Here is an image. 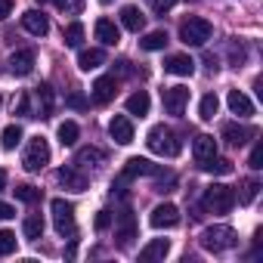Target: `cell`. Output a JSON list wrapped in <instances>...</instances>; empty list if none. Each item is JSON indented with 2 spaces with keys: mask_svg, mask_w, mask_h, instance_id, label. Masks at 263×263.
I'll return each mask as SVG.
<instances>
[{
  "mask_svg": "<svg viewBox=\"0 0 263 263\" xmlns=\"http://www.w3.org/2000/svg\"><path fill=\"white\" fill-rule=\"evenodd\" d=\"M146 146H149L155 155H161V158H177V155H180V140H177L174 130L164 127V124L152 127L149 134H146Z\"/></svg>",
  "mask_w": 263,
  "mask_h": 263,
  "instance_id": "obj_1",
  "label": "cell"
},
{
  "mask_svg": "<svg viewBox=\"0 0 263 263\" xmlns=\"http://www.w3.org/2000/svg\"><path fill=\"white\" fill-rule=\"evenodd\" d=\"M238 245V235H235V229L232 226H208L204 232H201V248L204 251H214V254H223V251H229V248H235Z\"/></svg>",
  "mask_w": 263,
  "mask_h": 263,
  "instance_id": "obj_2",
  "label": "cell"
},
{
  "mask_svg": "<svg viewBox=\"0 0 263 263\" xmlns=\"http://www.w3.org/2000/svg\"><path fill=\"white\" fill-rule=\"evenodd\" d=\"M211 34H214V25H211L208 19H201V16H189V19L180 25V41H183L186 47H204V44L211 41Z\"/></svg>",
  "mask_w": 263,
  "mask_h": 263,
  "instance_id": "obj_3",
  "label": "cell"
},
{
  "mask_svg": "<svg viewBox=\"0 0 263 263\" xmlns=\"http://www.w3.org/2000/svg\"><path fill=\"white\" fill-rule=\"evenodd\" d=\"M47 161H50V143L44 137H31L25 146V155H22V167L28 174H37L47 167Z\"/></svg>",
  "mask_w": 263,
  "mask_h": 263,
  "instance_id": "obj_4",
  "label": "cell"
},
{
  "mask_svg": "<svg viewBox=\"0 0 263 263\" xmlns=\"http://www.w3.org/2000/svg\"><path fill=\"white\" fill-rule=\"evenodd\" d=\"M204 208H208L211 214H229V211L235 208V192H232L229 186H223V183H214V186H208V192H204Z\"/></svg>",
  "mask_w": 263,
  "mask_h": 263,
  "instance_id": "obj_5",
  "label": "cell"
},
{
  "mask_svg": "<svg viewBox=\"0 0 263 263\" xmlns=\"http://www.w3.org/2000/svg\"><path fill=\"white\" fill-rule=\"evenodd\" d=\"M50 211H53V226H56V232L59 235H65V238H71L74 235V204L71 201H65V198H53L50 201Z\"/></svg>",
  "mask_w": 263,
  "mask_h": 263,
  "instance_id": "obj_6",
  "label": "cell"
},
{
  "mask_svg": "<svg viewBox=\"0 0 263 263\" xmlns=\"http://www.w3.org/2000/svg\"><path fill=\"white\" fill-rule=\"evenodd\" d=\"M115 238H118V245H121V248H127L130 241L137 238V217H134V211H130V208H124V211L118 214V223H115Z\"/></svg>",
  "mask_w": 263,
  "mask_h": 263,
  "instance_id": "obj_7",
  "label": "cell"
},
{
  "mask_svg": "<svg viewBox=\"0 0 263 263\" xmlns=\"http://www.w3.org/2000/svg\"><path fill=\"white\" fill-rule=\"evenodd\" d=\"M121 177H124V180H137V177H161V164H152L149 158H127Z\"/></svg>",
  "mask_w": 263,
  "mask_h": 263,
  "instance_id": "obj_8",
  "label": "cell"
},
{
  "mask_svg": "<svg viewBox=\"0 0 263 263\" xmlns=\"http://www.w3.org/2000/svg\"><path fill=\"white\" fill-rule=\"evenodd\" d=\"M161 102H164L167 115H183L189 105V90L186 87H167V90H161Z\"/></svg>",
  "mask_w": 263,
  "mask_h": 263,
  "instance_id": "obj_9",
  "label": "cell"
},
{
  "mask_svg": "<svg viewBox=\"0 0 263 263\" xmlns=\"http://www.w3.org/2000/svg\"><path fill=\"white\" fill-rule=\"evenodd\" d=\"M149 223H152V229H174V226L180 223V211H177V204H171V201L158 204V208L152 211Z\"/></svg>",
  "mask_w": 263,
  "mask_h": 263,
  "instance_id": "obj_10",
  "label": "cell"
},
{
  "mask_svg": "<svg viewBox=\"0 0 263 263\" xmlns=\"http://www.w3.org/2000/svg\"><path fill=\"white\" fill-rule=\"evenodd\" d=\"M108 134H111V140L118 146H130V143H134V124H130L127 115H115L108 121Z\"/></svg>",
  "mask_w": 263,
  "mask_h": 263,
  "instance_id": "obj_11",
  "label": "cell"
},
{
  "mask_svg": "<svg viewBox=\"0 0 263 263\" xmlns=\"http://www.w3.org/2000/svg\"><path fill=\"white\" fill-rule=\"evenodd\" d=\"M115 90H118L115 74H102V78H96V81H93V87H90V93H93V102H96V105H108V102L115 99Z\"/></svg>",
  "mask_w": 263,
  "mask_h": 263,
  "instance_id": "obj_12",
  "label": "cell"
},
{
  "mask_svg": "<svg viewBox=\"0 0 263 263\" xmlns=\"http://www.w3.org/2000/svg\"><path fill=\"white\" fill-rule=\"evenodd\" d=\"M164 71H167V74H177V78H192V71H195V59L186 56V53H174V56L164 59Z\"/></svg>",
  "mask_w": 263,
  "mask_h": 263,
  "instance_id": "obj_13",
  "label": "cell"
},
{
  "mask_svg": "<svg viewBox=\"0 0 263 263\" xmlns=\"http://www.w3.org/2000/svg\"><path fill=\"white\" fill-rule=\"evenodd\" d=\"M22 28L28 34H34V37H44V34H50V19L44 13H37V10H28L22 16Z\"/></svg>",
  "mask_w": 263,
  "mask_h": 263,
  "instance_id": "obj_14",
  "label": "cell"
},
{
  "mask_svg": "<svg viewBox=\"0 0 263 263\" xmlns=\"http://www.w3.org/2000/svg\"><path fill=\"white\" fill-rule=\"evenodd\" d=\"M10 71L16 78H28L34 71V50H19L10 56Z\"/></svg>",
  "mask_w": 263,
  "mask_h": 263,
  "instance_id": "obj_15",
  "label": "cell"
},
{
  "mask_svg": "<svg viewBox=\"0 0 263 263\" xmlns=\"http://www.w3.org/2000/svg\"><path fill=\"white\" fill-rule=\"evenodd\" d=\"M93 31H96V41H99V44H105V47H115V44L121 41V28H118L111 19H96Z\"/></svg>",
  "mask_w": 263,
  "mask_h": 263,
  "instance_id": "obj_16",
  "label": "cell"
},
{
  "mask_svg": "<svg viewBox=\"0 0 263 263\" xmlns=\"http://www.w3.org/2000/svg\"><path fill=\"white\" fill-rule=\"evenodd\" d=\"M56 180H59L65 189H71V192H84V189H87V177H84L78 167H59V171H56Z\"/></svg>",
  "mask_w": 263,
  "mask_h": 263,
  "instance_id": "obj_17",
  "label": "cell"
},
{
  "mask_svg": "<svg viewBox=\"0 0 263 263\" xmlns=\"http://www.w3.org/2000/svg\"><path fill=\"white\" fill-rule=\"evenodd\" d=\"M102 161H105V152L102 149H96V146H84V149H78L74 152V164L78 167H102Z\"/></svg>",
  "mask_w": 263,
  "mask_h": 263,
  "instance_id": "obj_18",
  "label": "cell"
},
{
  "mask_svg": "<svg viewBox=\"0 0 263 263\" xmlns=\"http://www.w3.org/2000/svg\"><path fill=\"white\" fill-rule=\"evenodd\" d=\"M251 137H254V127H248V124H226L223 127V140L229 146H245Z\"/></svg>",
  "mask_w": 263,
  "mask_h": 263,
  "instance_id": "obj_19",
  "label": "cell"
},
{
  "mask_svg": "<svg viewBox=\"0 0 263 263\" xmlns=\"http://www.w3.org/2000/svg\"><path fill=\"white\" fill-rule=\"evenodd\" d=\"M226 102H229V111L238 115V118H251V115H254V102H251L241 90H229Z\"/></svg>",
  "mask_w": 263,
  "mask_h": 263,
  "instance_id": "obj_20",
  "label": "cell"
},
{
  "mask_svg": "<svg viewBox=\"0 0 263 263\" xmlns=\"http://www.w3.org/2000/svg\"><path fill=\"white\" fill-rule=\"evenodd\" d=\"M167 251H171V241H167V238H155V241H149V245L140 251V260H143V263L164 260V257H167Z\"/></svg>",
  "mask_w": 263,
  "mask_h": 263,
  "instance_id": "obj_21",
  "label": "cell"
},
{
  "mask_svg": "<svg viewBox=\"0 0 263 263\" xmlns=\"http://www.w3.org/2000/svg\"><path fill=\"white\" fill-rule=\"evenodd\" d=\"M53 105H56L53 87H50V84H41V87H37V115H34V118H50V115H53Z\"/></svg>",
  "mask_w": 263,
  "mask_h": 263,
  "instance_id": "obj_22",
  "label": "cell"
},
{
  "mask_svg": "<svg viewBox=\"0 0 263 263\" xmlns=\"http://www.w3.org/2000/svg\"><path fill=\"white\" fill-rule=\"evenodd\" d=\"M121 25L127 28V31H143V25H146V16L137 10V7H121Z\"/></svg>",
  "mask_w": 263,
  "mask_h": 263,
  "instance_id": "obj_23",
  "label": "cell"
},
{
  "mask_svg": "<svg viewBox=\"0 0 263 263\" xmlns=\"http://www.w3.org/2000/svg\"><path fill=\"white\" fill-rule=\"evenodd\" d=\"M149 105H152V99H149V93L146 90H137V93H130L127 96V115H149Z\"/></svg>",
  "mask_w": 263,
  "mask_h": 263,
  "instance_id": "obj_24",
  "label": "cell"
},
{
  "mask_svg": "<svg viewBox=\"0 0 263 263\" xmlns=\"http://www.w3.org/2000/svg\"><path fill=\"white\" fill-rule=\"evenodd\" d=\"M192 152H195V161L204 164V161H211V158L217 155V140H214V137H198L195 146H192Z\"/></svg>",
  "mask_w": 263,
  "mask_h": 263,
  "instance_id": "obj_25",
  "label": "cell"
},
{
  "mask_svg": "<svg viewBox=\"0 0 263 263\" xmlns=\"http://www.w3.org/2000/svg\"><path fill=\"white\" fill-rule=\"evenodd\" d=\"M99 65H105V53L102 50H81V56H78V68L81 71H93Z\"/></svg>",
  "mask_w": 263,
  "mask_h": 263,
  "instance_id": "obj_26",
  "label": "cell"
},
{
  "mask_svg": "<svg viewBox=\"0 0 263 263\" xmlns=\"http://www.w3.org/2000/svg\"><path fill=\"white\" fill-rule=\"evenodd\" d=\"M22 137H25L22 127H19V124H10V127H4V134H0V146H4L7 152H13V149L22 143Z\"/></svg>",
  "mask_w": 263,
  "mask_h": 263,
  "instance_id": "obj_27",
  "label": "cell"
},
{
  "mask_svg": "<svg viewBox=\"0 0 263 263\" xmlns=\"http://www.w3.org/2000/svg\"><path fill=\"white\" fill-rule=\"evenodd\" d=\"M56 134H59V143H62V146H74L78 137H81V127H78L74 121H62Z\"/></svg>",
  "mask_w": 263,
  "mask_h": 263,
  "instance_id": "obj_28",
  "label": "cell"
},
{
  "mask_svg": "<svg viewBox=\"0 0 263 263\" xmlns=\"http://www.w3.org/2000/svg\"><path fill=\"white\" fill-rule=\"evenodd\" d=\"M22 232H25V238L37 241V238L44 235V217H41V214H31V217H25V223H22Z\"/></svg>",
  "mask_w": 263,
  "mask_h": 263,
  "instance_id": "obj_29",
  "label": "cell"
},
{
  "mask_svg": "<svg viewBox=\"0 0 263 263\" xmlns=\"http://www.w3.org/2000/svg\"><path fill=\"white\" fill-rule=\"evenodd\" d=\"M217 108H220V99H217L214 93H208V96H201V102H198V118H201V121H214Z\"/></svg>",
  "mask_w": 263,
  "mask_h": 263,
  "instance_id": "obj_30",
  "label": "cell"
},
{
  "mask_svg": "<svg viewBox=\"0 0 263 263\" xmlns=\"http://www.w3.org/2000/svg\"><path fill=\"white\" fill-rule=\"evenodd\" d=\"M164 44H167V31H149V34L140 41V47L149 50V53H152V50H164Z\"/></svg>",
  "mask_w": 263,
  "mask_h": 263,
  "instance_id": "obj_31",
  "label": "cell"
},
{
  "mask_svg": "<svg viewBox=\"0 0 263 263\" xmlns=\"http://www.w3.org/2000/svg\"><path fill=\"white\" fill-rule=\"evenodd\" d=\"M201 171H208V174H217V177H226V174H232V161H226V158H211V161H204L201 164Z\"/></svg>",
  "mask_w": 263,
  "mask_h": 263,
  "instance_id": "obj_32",
  "label": "cell"
},
{
  "mask_svg": "<svg viewBox=\"0 0 263 263\" xmlns=\"http://www.w3.org/2000/svg\"><path fill=\"white\" fill-rule=\"evenodd\" d=\"M257 189H260L257 180H245L241 189H238V195H235V201H238V204H251V201L257 198Z\"/></svg>",
  "mask_w": 263,
  "mask_h": 263,
  "instance_id": "obj_33",
  "label": "cell"
},
{
  "mask_svg": "<svg viewBox=\"0 0 263 263\" xmlns=\"http://www.w3.org/2000/svg\"><path fill=\"white\" fill-rule=\"evenodd\" d=\"M65 47H81V41H84V25L81 22H71V25H65Z\"/></svg>",
  "mask_w": 263,
  "mask_h": 263,
  "instance_id": "obj_34",
  "label": "cell"
},
{
  "mask_svg": "<svg viewBox=\"0 0 263 263\" xmlns=\"http://www.w3.org/2000/svg\"><path fill=\"white\" fill-rule=\"evenodd\" d=\"M13 192H16V198H19V201H25V204H34V201L41 198V192H37L34 186H28V183H22V186H16Z\"/></svg>",
  "mask_w": 263,
  "mask_h": 263,
  "instance_id": "obj_35",
  "label": "cell"
},
{
  "mask_svg": "<svg viewBox=\"0 0 263 263\" xmlns=\"http://www.w3.org/2000/svg\"><path fill=\"white\" fill-rule=\"evenodd\" d=\"M16 251V235L10 229H0V257H10Z\"/></svg>",
  "mask_w": 263,
  "mask_h": 263,
  "instance_id": "obj_36",
  "label": "cell"
},
{
  "mask_svg": "<svg viewBox=\"0 0 263 263\" xmlns=\"http://www.w3.org/2000/svg\"><path fill=\"white\" fill-rule=\"evenodd\" d=\"M248 164H251V171H260V167H263V143H257V146L251 149V158H248Z\"/></svg>",
  "mask_w": 263,
  "mask_h": 263,
  "instance_id": "obj_37",
  "label": "cell"
},
{
  "mask_svg": "<svg viewBox=\"0 0 263 263\" xmlns=\"http://www.w3.org/2000/svg\"><path fill=\"white\" fill-rule=\"evenodd\" d=\"M16 115L31 118V96H28V93H22V96H19V102H16Z\"/></svg>",
  "mask_w": 263,
  "mask_h": 263,
  "instance_id": "obj_38",
  "label": "cell"
},
{
  "mask_svg": "<svg viewBox=\"0 0 263 263\" xmlns=\"http://www.w3.org/2000/svg\"><path fill=\"white\" fill-rule=\"evenodd\" d=\"M93 226H96V232H105V229L111 226V214H108V211H99L96 220H93Z\"/></svg>",
  "mask_w": 263,
  "mask_h": 263,
  "instance_id": "obj_39",
  "label": "cell"
},
{
  "mask_svg": "<svg viewBox=\"0 0 263 263\" xmlns=\"http://www.w3.org/2000/svg\"><path fill=\"white\" fill-rule=\"evenodd\" d=\"M229 59H232V65H235V68H238V65H241V62H245V50H241V47H238V44H232V50H229Z\"/></svg>",
  "mask_w": 263,
  "mask_h": 263,
  "instance_id": "obj_40",
  "label": "cell"
},
{
  "mask_svg": "<svg viewBox=\"0 0 263 263\" xmlns=\"http://www.w3.org/2000/svg\"><path fill=\"white\" fill-rule=\"evenodd\" d=\"M65 102H68V105H71V108H87V105H90V102H87V99H84V93H71V96H68V99H65Z\"/></svg>",
  "mask_w": 263,
  "mask_h": 263,
  "instance_id": "obj_41",
  "label": "cell"
},
{
  "mask_svg": "<svg viewBox=\"0 0 263 263\" xmlns=\"http://www.w3.org/2000/svg\"><path fill=\"white\" fill-rule=\"evenodd\" d=\"M16 217V208L7 204V201H0V220H13Z\"/></svg>",
  "mask_w": 263,
  "mask_h": 263,
  "instance_id": "obj_42",
  "label": "cell"
},
{
  "mask_svg": "<svg viewBox=\"0 0 263 263\" xmlns=\"http://www.w3.org/2000/svg\"><path fill=\"white\" fill-rule=\"evenodd\" d=\"M174 4H177V0H152V7H155L158 13H164V10H171Z\"/></svg>",
  "mask_w": 263,
  "mask_h": 263,
  "instance_id": "obj_43",
  "label": "cell"
},
{
  "mask_svg": "<svg viewBox=\"0 0 263 263\" xmlns=\"http://www.w3.org/2000/svg\"><path fill=\"white\" fill-rule=\"evenodd\" d=\"M13 13V0H0V19H7Z\"/></svg>",
  "mask_w": 263,
  "mask_h": 263,
  "instance_id": "obj_44",
  "label": "cell"
},
{
  "mask_svg": "<svg viewBox=\"0 0 263 263\" xmlns=\"http://www.w3.org/2000/svg\"><path fill=\"white\" fill-rule=\"evenodd\" d=\"M37 4H53V7H59V10H65V7H68V0H37Z\"/></svg>",
  "mask_w": 263,
  "mask_h": 263,
  "instance_id": "obj_45",
  "label": "cell"
},
{
  "mask_svg": "<svg viewBox=\"0 0 263 263\" xmlns=\"http://www.w3.org/2000/svg\"><path fill=\"white\" fill-rule=\"evenodd\" d=\"M7 186V171H0V189Z\"/></svg>",
  "mask_w": 263,
  "mask_h": 263,
  "instance_id": "obj_46",
  "label": "cell"
},
{
  "mask_svg": "<svg viewBox=\"0 0 263 263\" xmlns=\"http://www.w3.org/2000/svg\"><path fill=\"white\" fill-rule=\"evenodd\" d=\"M99 4H102V7H105V4H111V0H99Z\"/></svg>",
  "mask_w": 263,
  "mask_h": 263,
  "instance_id": "obj_47",
  "label": "cell"
},
{
  "mask_svg": "<svg viewBox=\"0 0 263 263\" xmlns=\"http://www.w3.org/2000/svg\"><path fill=\"white\" fill-rule=\"evenodd\" d=\"M0 105H4V99H0Z\"/></svg>",
  "mask_w": 263,
  "mask_h": 263,
  "instance_id": "obj_48",
  "label": "cell"
}]
</instances>
